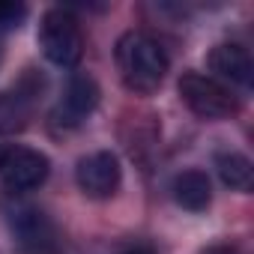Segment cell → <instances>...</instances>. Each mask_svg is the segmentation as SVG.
<instances>
[{
    "mask_svg": "<svg viewBox=\"0 0 254 254\" xmlns=\"http://www.w3.org/2000/svg\"><path fill=\"white\" fill-rule=\"evenodd\" d=\"M51 162L45 153L30 147H12L0 156V180L12 191H33L48 180Z\"/></svg>",
    "mask_w": 254,
    "mask_h": 254,
    "instance_id": "cell-4",
    "label": "cell"
},
{
    "mask_svg": "<svg viewBox=\"0 0 254 254\" xmlns=\"http://www.w3.org/2000/svg\"><path fill=\"white\" fill-rule=\"evenodd\" d=\"M12 230L21 236V242H27V245H39V242H45V236L51 233L48 230V221L42 218V212H36V209H21L18 215H15V221H12Z\"/></svg>",
    "mask_w": 254,
    "mask_h": 254,
    "instance_id": "cell-11",
    "label": "cell"
},
{
    "mask_svg": "<svg viewBox=\"0 0 254 254\" xmlns=\"http://www.w3.org/2000/svg\"><path fill=\"white\" fill-rule=\"evenodd\" d=\"M180 99L197 117H206V120H221L236 111L233 93L224 84H218L215 78L200 75V72H186L180 78Z\"/></svg>",
    "mask_w": 254,
    "mask_h": 254,
    "instance_id": "cell-3",
    "label": "cell"
},
{
    "mask_svg": "<svg viewBox=\"0 0 254 254\" xmlns=\"http://www.w3.org/2000/svg\"><path fill=\"white\" fill-rule=\"evenodd\" d=\"M171 191H174V200L183 209H191V212L206 209L209 200H212V186H209V177L203 171H183V174H177Z\"/></svg>",
    "mask_w": 254,
    "mask_h": 254,
    "instance_id": "cell-8",
    "label": "cell"
},
{
    "mask_svg": "<svg viewBox=\"0 0 254 254\" xmlns=\"http://www.w3.org/2000/svg\"><path fill=\"white\" fill-rule=\"evenodd\" d=\"M39 45L54 66H75L84 51V39L75 15L69 9H48L39 21Z\"/></svg>",
    "mask_w": 254,
    "mask_h": 254,
    "instance_id": "cell-2",
    "label": "cell"
},
{
    "mask_svg": "<svg viewBox=\"0 0 254 254\" xmlns=\"http://www.w3.org/2000/svg\"><path fill=\"white\" fill-rule=\"evenodd\" d=\"M117 66H120V75H123L126 87H129L132 93L147 96V93L162 87L171 60H168L165 48L153 36L129 30V33H123L120 42H117Z\"/></svg>",
    "mask_w": 254,
    "mask_h": 254,
    "instance_id": "cell-1",
    "label": "cell"
},
{
    "mask_svg": "<svg viewBox=\"0 0 254 254\" xmlns=\"http://www.w3.org/2000/svg\"><path fill=\"white\" fill-rule=\"evenodd\" d=\"M99 105V87L90 75H75L60 99V105L54 108V123L57 126H81Z\"/></svg>",
    "mask_w": 254,
    "mask_h": 254,
    "instance_id": "cell-6",
    "label": "cell"
},
{
    "mask_svg": "<svg viewBox=\"0 0 254 254\" xmlns=\"http://www.w3.org/2000/svg\"><path fill=\"white\" fill-rule=\"evenodd\" d=\"M30 117V96L12 90L0 93V135H15L27 126Z\"/></svg>",
    "mask_w": 254,
    "mask_h": 254,
    "instance_id": "cell-10",
    "label": "cell"
},
{
    "mask_svg": "<svg viewBox=\"0 0 254 254\" xmlns=\"http://www.w3.org/2000/svg\"><path fill=\"white\" fill-rule=\"evenodd\" d=\"M27 18V6L24 3H0V27L12 30Z\"/></svg>",
    "mask_w": 254,
    "mask_h": 254,
    "instance_id": "cell-12",
    "label": "cell"
},
{
    "mask_svg": "<svg viewBox=\"0 0 254 254\" xmlns=\"http://www.w3.org/2000/svg\"><path fill=\"white\" fill-rule=\"evenodd\" d=\"M209 69L221 78V81H230L236 87H251V78H254V63H251V54L248 48L236 45V42H221L209 51Z\"/></svg>",
    "mask_w": 254,
    "mask_h": 254,
    "instance_id": "cell-7",
    "label": "cell"
},
{
    "mask_svg": "<svg viewBox=\"0 0 254 254\" xmlns=\"http://www.w3.org/2000/svg\"><path fill=\"white\" fill-rule=\"evenodd\" d=\"M120 180H123V171H120V159L108 150H99V153H90L84 156L78 165H75V183L78 189L93 197V200H102V197H111L117 189H120Z\"/></svg>",
    "mask_w": 254,
    "mask_h": 254,
    "instance_id": "cell-5",
    "label": "cell"
},
{
    "mask_svg": "<svg viewBox=\"0 0 254 254\" xmlns=\"http://www.w3.org/2000/svg\"><path fill=\"white\" fill-rule=\"evenodd\" d=\"M215 171L221 177V183L233 191H248L251 180H254V168L248 162V156L236 153V150H224L215 156Z\"/></svg>",
    "mask_w": 254,
    "mask_h": 254,
    "instance_id": "cell-9",
    "label": "cell"
},
{
    "mask_svg": "<svg viewBox=\"0 0 254 254\" xmlns=\"http://www.w3.org/2000/svg\"><path fill=\"white\" fill-rule=\"evenodd\" d=\"M203 254H239V251L230 248V245H212V248H206Z\"/></svg>",
    "mask_w": 254,
    "mask_h": 254,
    "instance_id": "cell-14",
    "label": "cell"
},
{
    "mask_svg": "<svg viewBox=\"0 0 254 254\" xmlns=\"http://www.w3.org/2000/svg\"><path fill=\"white\" fill-rule=\"evenodd\" d=\"M114 254H156V248L150 245V242H126V245H120Z\"/></svg>",
    "mask_w": 254,
    "mask_h": 254,
    "instance_id": "cell-13",
    "label": "cell"
}]
</instances>
